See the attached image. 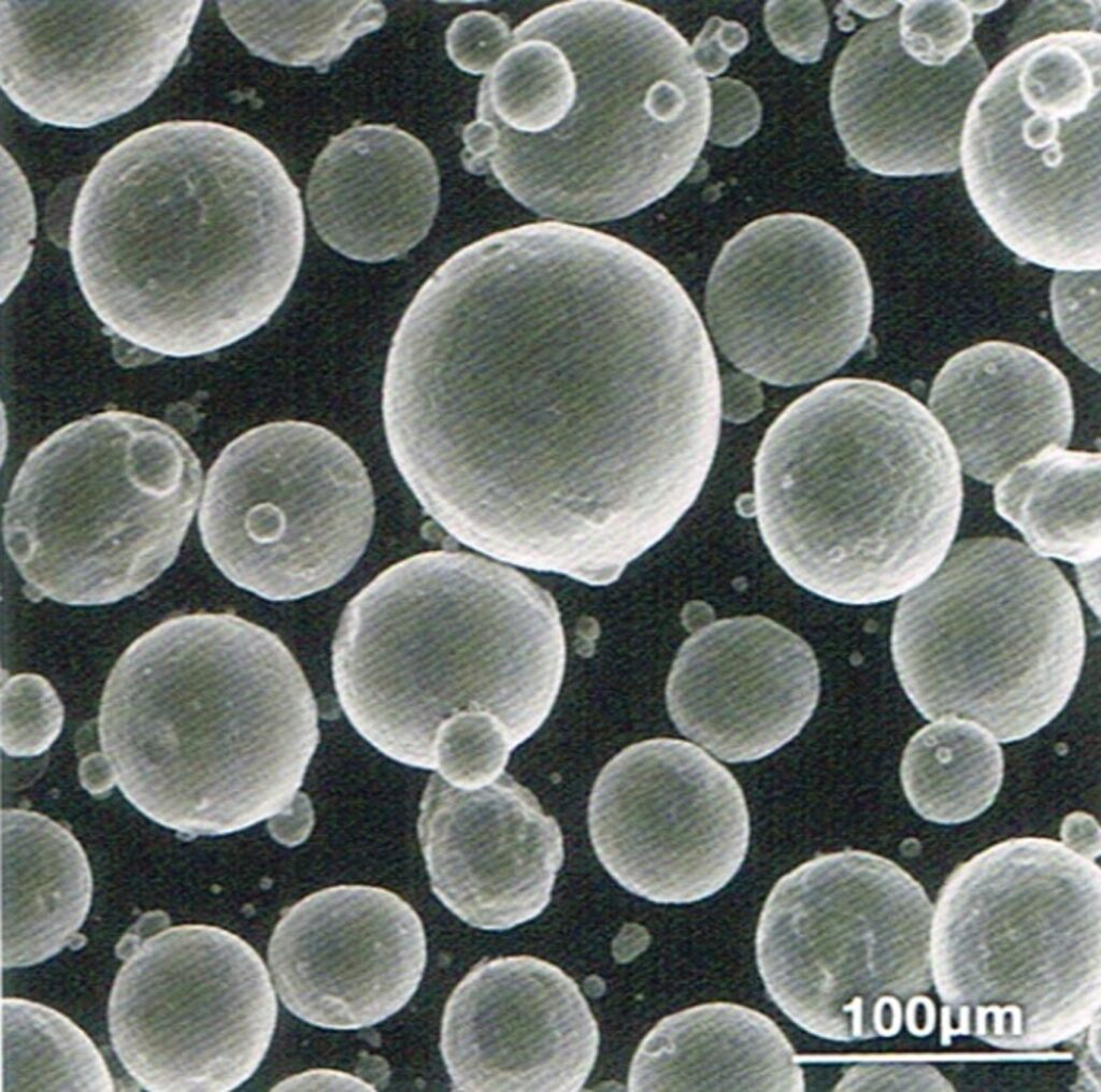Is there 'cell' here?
<instances>
[{"label":"cell","mask_w":1101,"mask_h":1092,"mask_svg":"<svg viewBox=\"0 0 1101 1092\" xmlns=\"http://www.w3.org/2000/svg\"><path fill=\"white\" fill-rule=\"evenodd\" d=\"M842 51L831 111L847 153L885 176L960 166L963 125L988 69L973 42L968 1H903Z\"/></svg>","instance_id":"cell-13"},{"label":"cell","mask_w":1101,"mask_h":1092,"mask_svg":"<svg viewBox=\"0 0 1101 1092\" xmlns=\"http://www.w3.org/2000/svg\"><path fill=\"white\" fill-rule=\"evenodd\" d=\"M800 1063L771 1018L743 1005L714 1002L661 1019L640 1043L627 1088L802 1092Z\"/></svg>","instance_id":"cell-23"},{"label":"cell","mask_w":1101,"mask_h":1092,"mask_svg":"<svg viewBox=\"0 0 1101 1092\" xmlns=\"http://www.w3.org/2000/svg\"><path fill=\"white\" fill-rule=\"evenodd\" d=\"M1 886L4 968L38 964L76 943L92 879L69 830L34 811L2 809Z\"/></svg>","instance_id":"cell-24"},{"label":"cell","mask_w":1101,"mask_h":1092,"mask_svg":"<svg viewBox=\"0 0 1101 1092\" xmlns=\"http://www.w3.org/2000/svg\"><path fill=\"white\" fill-rule=\"evenodd\" d=\"M2 300L10 293L30 259L35 234V210L27 181L10 154L1 149Z\"/></svg>","instance_id":"cell-31"},{"label":"cell","mask_w":1101,"mask_h":1092,"mask_svg":"<svg viewBox=\"0 0 1101 1092\" xmlns=\"http://www.w3.org/2000/svg\"><path fill=\"white\" fill-rule=\"evenodd\" d=\"M596 854L626 890L660 904L712 896L740 870L749 816L733 775L696 745L632 744L600 772L588 806Z\"/></svg>","instance_id":"cell-14"},{"label":"cell","mask_w":1101,"mask_h":1092,"mask_svg":"<svg viewBox=\"0 0 1101 1092\" xmlns=\"http://www.w3.org/2000/svg\"><path fill=\"white\" fill-rule=\"evenodd\" d=\"M78 772L82 786L94 795L109 792L116 784L112 766L103 752H92L85 757Z\"/></svg>","instance_id":"cell-37"},{"label":"cell","mask_w":1101,"mask_h":1092,"mask_svg":"<svg viewBox=\"0 0 1101 1092\" xmlns=\"http://www.w3.org/2000/svg\"><path fill=\"white\" fill-rule=\"evenodd\" d=\"M820 691L813 650L771 619H721L691 634L671 667L666 702L677 730L717 758L749 762L796 737Z\"/></svg>","instance_id":"cell-20"},{"label":"cell","mask_w":1101,"mask_h":1092,"mask_svg":"<svg viewBox=\"0 0 1101 1092\" xmlns=\"http://www.w3.org/2000/svg\"><path fill=\"white\" fill-rule=\"evenodd\" d=\"M900 775L918 815L936 823H961L992 804L1003 777L1002 750L976 723L939 719L910 739Z\"/></svg>","instance_id":"cell-26"},{"label":"cell","mask_w":1101,"mask_h":1092,"mask_svg":"<svg viewBox=\"0 0 1101 1092\" xmlns=\"http://www.w3.org/2000/svg\"><path fill=\"white\" fill-rule=\"evenodd\" d=\"M710 119V84L662 16L623 0H570L512 31L481 83L461 160L543 217L604 222L681 183Z\"/></svg>","instance_id":"cell-3"},{"label":"cell","mask_w":1101,"mask_h":1092,"mask_svg":"<svg viewBox=\"0 0 1101 1092\" xmlns=\"http://www.w3.org/2000/svg\"><path fill=\"white\" fill-rule=\"evenodd\" d=\"M1066 842L1073 845H1092L1099 843V827L1093 818L1083 813L1068 816L1061 828Z\"/></svg>","instance_id":"cell-38"},{"label":"cell","mask_w":1101,"mask_h":1092,"mask_svg":"<svg viewBox=\"0 0 1101 1092\" xmlns=\"http://www.w3.org/2000/svg\"><path fill=\"white\" fill-rule=\"evenodd\" d=\"M762 538L786 574L863 605L918 586L953 545L961 470L918 400L873 379L829 380L791 403L755 460Z\"/></svg>","instance_id":"cell-6"},{"label":"cell","mask_w":1101,"mask_h":1092,"mask_svg":"<svg viewBox=\"0 0 1101 1092\" xmlns=\"http://www.w3.org/2000/svg\"><path fill=\"white\" fill-rule=\"evenodd\" d=\"M99 741L126 799L192 838L289 814L319 739L299 663L227 613L171 617L114 664Z\"/></svg>","instance_id":"cell-5"},{"label":"cell","mask_w":1101,"mask_h":1092,"mask_svg":"<svg viewBox=\"0 0 1101 1092\" xmlns=\"http://www.w3.org/2000/svg\"><path fill=\"white\" fill-rule=\"evenodd\" d=\"M373 522V489L357 454L330 430L296 420L230 442L208 472L198 515L216 567L271 601L340 581L363 554Z\"/></svg>","instance_id":"cell-10"},{"label":"cell","mask_w":1101,"mask_h":1092,"mask_svg":"<svg viewBox=\"0 0 1101 1092\" xmlns=\"http://www.w3.org/2000/svg\"><path fill=\"white\" fill-rule=\"evenodd\" d=\"M417 831L433 893L466 923L503 931L548 905L563 861L562 835L507 773L472 787L432 774Z\"/></svg>","instance_id":"cell-19"},{"label":"cell","mask_w":1101,"mask_h":1092,"mask_svg":"<svg viewBox=\"0 0 1101 1092\" xmlns=\"http://www.w3.org/2000/svg\"><path fill=\"white\" fill-rule=\"evenodd\" d=\"M1100 559L1077 564V578L1081 591L1089 607L1099 617L1100 609Z\"/></svg>","instance_id":"cell-39"},{"label":"cell","mask_w":1101,"mask_h":1092,"mask_svg":"<svg viewBox=\"0 0 1101 1092\" xmlns=\"http://www.w3.org/2000/svg\"><path fill=\"white\" fill-rule=\"evenodd\" d=\"M202 1H0V76L40 123L86 128L143 103L189 41Z\"/></svg>","instance_id":"cell-15"},{"label":"cell","mask_w":1101,"mask_h":1092,"mask_svg":"<svg viewBox=\"0 0 1101 1092\" xmlns=\"http://www.w3.org/2000/svg\"><path fill=\"white\" fill-rule=\"evenodd\" d=\"M887 1005H889L891 1007V1012H892L891 1024H890V1028L887 1029V1036H891V1035L897 1034L899 1032V1030H900L901 1021H902L901 1020L902 1019V1014H901V1006H900L898 1000L895 998L893 996L887 995Z\"/></svg>","instance_id":"cell-41"},{"label":"cell","mask_w":1101,"mask_h":1092,"mask_svg":"<svg viewBox=\"0 0 1101 1092\" xmlns=\"http://www.w3.org/2000/svg\"><path fill=\"white\" fill-rule=\"evenodd\" d=\"M273 1091H323V1090H353V1091H374L373 1086L349 1074L329 1071V1069H314L308 1071L278 1082Z\"/></svg>","instance_id":"cell-36"},{"label":"cell","mask_w":1101,"mask_h":1092,"mask_svg":"<svg viewBox=\"0 0 1101 1092\" xmlns=\"http://www.w3.org/2000/svg\"><path fill=\"white\" fill-rule=\"evenodd\" d=\"M1101 37L1039 35L977 89L960 144L970 199L1018 257L1057 271L1101 264Z\"/></svg>","instance_id":"cell-9"},{"label":"cell","mask_w":1101,"mask_h":1092,"mask_svg":"<svg viewBox=\"0 0 1101 1092\" xmlns=\"http://www.w3.org/2000/svg\"><path fill=\"white\" fill-rule=\"evenodd\" d=\"M747 42L748 33L744 26L713 16L706 21L690 48L702 74L715 76L726 70L730 57L741 52Z\"/></svg>","instance_id":"cell-35"},{"label":"cell","mask_w":1101,"mask_h":1092,"mask_svg":"<svg viewBox=\"0 0 1101 1092\" xmlns=\"http://www.w3.org/2000/svg\"><path fill=\"white\" fill-rule=\"evenodd\" d=\"M512 31L500 16L470 11L457 16L445 34L448 57L470 74H487L506 52Z\"/></svg>","instance_id":"cell-33"},{"label":"cell","mask_w":1101,"mask_h":1092,"mask_svg":"<svg viewBox=\"0 0 1101 1092\" xmlns=\"http://www.w3.org/2000/svg\"><path fill=\"white\" fill-rule=\"evenodd\" d=\"M711 333L724 356L776 386L824 378L864 345L873 292L853 242L830 224L773 214L723 247L705 290Z\"/></svg>","instance_id":"cell-12"},{"label":"cell","mask_w":1101,"mask_h":1092,"mask_svg":"<svg viewBox=\"0 0 1101 1092\" xmlns=\"http://www.w3.org/2000/svg\"><path fill=\"white\" fill-rule=\"evenodd\" d=\"M566 645L547 591L486 558L435 550L390 565L346 605L332 676L356 731L434 770L444 756L507 752L545 721Z\"/></svg>","instance_id":"cell-4"},{"label":"cell","mask_w":1101,"mask_h":1092,"mask_svg":"<svg viewBox=\"0 0 1101 1092\" xmlns=\"http://www.w3.org/2000/svg\"><path fill=\"white\" fill-rule=\"evenodd\" d=\"M710 90L709 139L723 146H735L750 138L761 119L755 92L740 81L726 77L713 81Z\"/></svg>","instance_id":"cell-34"},{"label":"cell","mask_w":1101,"mask_h":1092,"mask_svg":"<svg viewBox=\"0 0 1101 1092\" xmlns=\"http://www.w3.org/2000/svg\"><path fill=\"white\" fill-rule=\"evenodd\" d=\"M1052 312L1068 348L1100 370V269L1057 271L1050 286Z\"/></svg>","instance_id":"cell-30"},{"label":"cell","mask_w":1101,"mask_h":1092,"mask_svg":"<svg viewBox=\"0 0 1101 1092\" xmlns=\"http://www.w3.org/2000/svg\"><path fill=\"white\" fill-rule=\"evenodd\" d=\"M439 200V173L425 144L396 126L372 124L331 138L315 161L306 195L321 240L363 262L387 261L417 245Z\"/></svg>","instance_id":"cell-22"},{"label":"cell","mask_w":1101,"mask_h":1092,"mask_svg":"<svg viewBox=\"0 0 1101 1092\" xmlns=\"http://www.w3.org/2000/svg\"><path fill=\"white\" fill-rule=\"evenodd\" d=\"M846 8L867 17H877L890 13L897 2H847Z\"/></svg>","instance_id":"cell-40"},{"label":"cell","mask_w":1101,"mask_h":1092,"mask_svg":"<svg viewBox=\"0 0 1101 1092\" xmlns=\"http://www.w3.org/2000/svg\"><path fill=\"white\" fill-rule=\"evenodd\" d=\"M764 24L777 49L801 62L817 61L829 33L826 8L819 1H768Z\"/></svg>","instance_id":"cell-32"},{"label":"cell","mask_w":1101,"mask_h":1092,"mask_svg":"<svg viewBox=\"0 0 1101 1092\" xmlns=\"http://www.w3.org/2000/svg\"><path fill=\"white\" fill-rule=\"evenodd\" d=\"M1 748L10 757H34L61 732L62 703L47 679L22 673L1 681Z\"/></svg>","instance_id":"cell-29"},{"label":"cell","mask_w":1101,"mask_h":1092,"mask_svg":"<svg viewBox=\"0 0 1101 1092\" xmlns=\"http://www.w3.org/2000/svg\"><path fill=\"white\" fill-rule=\"evenodd\" d=\"M929 411L943 428L960 470L996 484L1013 468L1071 439L1069 383L1040 354L988 341L947 360L933 380Z\"/></svg>","instance_id":"cell-21"},{"label":"cell","mask_w":1101,"mask_h":1092,"mask_svg":"<svg viewBox=\"0 0 1101 1092\" xmlns=\"http://www.w3.org/2000/svg\"><path fill=\"white\" fill-rule=\"evenodd\" d=\"M949 1015V1007H943L941 1015V1045L943 1046L950 1044L953 1029L950 1028Z\"/></svg>","instance_id":"cell-43"},{"label":"cell","mask_w":1101,"mask_h":1092,"mask_svg":"<svg viewBox=\"0 0 1101 1092\" xmlns=\"http://www.w3.org/2000/svg\"><path fill=\"white\" fill-rule=\"evenodd\" d=\"M597 1021L576 982L531 956L475 964L451 993L440 1048L462 1092H576L598 1055Z\"/></svg>","instance_id":"cell-18"},{"label":"cell","mask_w":1101,"mask_h":1092,"mask_svg":"<svg viewBox=\"0 0 1101 1092\" xmlns=\"http://www.w3.org/2000/svg\"><path fill=\"white\" fill-rule=\"evenodd\" d=\"M969 1018H970V1009H969V1007L968 1006L961 1007L960 1008L959 1028L956 1029V1030H953L952 1031V1035H958V1034L967 1035V1034H969V1032H970Z\"/></svg>","instance_id":"cell-45"},{"label":"cell","mask_w":1101,"mask_h":1092,"mask_svg":"<svg viewBox=\"0 0 1101 1092\" xmlns=\"http://www.w3.org/2000/svg\"><path fill=\"white\" fill-rule=\"evenodd\" d=\"M218 9L252 54L321 73L387 16L378 1H219Z\"/></svg>","instance_id":"cell-27"},{"label":"cell","mask_w":1101,"mask_h":1092,"mask_svg":"<svg viewBox=\"0 0 1101 1092\" xmlns=\"http://www.w3.org/2000/svg\"><path fill=\"white\" fill-rule=\"evenodd\" d=\"M986 1016L987 1012L984 1007H977L976 1010V1032L977 1035H984L986 1033Z\"/></svg>","instance_id":"cell-46"},{"label":"cell","mask_w":1101,"mask_h":1092,"mask_svg":"<svg viewBox=\"0 0 1101 1092\" xmlns=\"http://www.w3.org/2000/svg\"><path fill=\"white\" fill-rule=\"evenodd\" d=\"M692 301L653 257L571 224L455 253L387 357L390 455L424 511L492 558L617 579L689 509L723 414Z\"/></svg>","instance_id":"cell-1"},{"label":"cell","mask_w":1101,"mask_h":1092,"mask_svg":"<svg viewBox=\"0 0 1101 1092\" xmlns=\"http://www.w3.org/2000/svg\"><path fill=\"white\" fill-rule=\"evenodd\" d=\"M1086 636L1060 570L1019 542L970 537L904 593L891 652L901 686L929 720L974 722L997 741L1026 738L1067 705Z\"/></svg>","instance_id":"cell-8"},{"label":"cell","mask_w":1101,"mask_h":1092,"mask_svg":"<svg viewBox=\"0 0 1101 1092\" xmlns=\"http://www.w3.org/2000/svg\"><path fill=\"white\" fill-rule=\"evenodd\" d=\"M201 490L200 460L171 426L92 414L26 457L4 503V546L30 599L115 603L171 566Z\"/></svg>","instance_id":"cell-7"},{"label":"cell","mask_w":1101,"mask_h":1092,"mask_svg":"<svg viewBox=\"0 0 1101 1092\" xmlns=\"http://www.w3.org/2000/svg\"><path fill=\"white\" fill-rule=\"evenodd\" d=\"M895 871L844 850L800 864L770 891L756 931L758 971L773 1003L809 1034L850 1041L874 1032L880 894Z\"/></svg>","instance_id":"cell-16"},{"label":"cell","mask_w":1101,"mask_h":1092,"mask_svg":"<svg viewBox=\"0 0 1101 1092\" xmlns=\"http://www.w3.org/2000/svg\"><path fill=\"white\" fill-rule=\"evenodd\" d=\"M304 214L280 159L233 127L173 120L105 153L81 188L69 250L113 334L190 357L262 327L299 270Z\"/></svg>","instance_id":"cell-2"},{"label":"cell","mask_w":1101,"mask_h":1092,"mask_svg":"<svg viewBox=\"0 0 1101 1092\" xmlns=\"http://www.w3.org/2000/svg\"><path fill=\"white\" fill-rule=\"evenodd\" d=\"M920 1003L925 1004L926 1009H927V1022H926L925 1030L921 1031V1036H925V1035L931 1033L932 1030H933L934 1021H935L934 1020L935 1019V1011H934V1006H933L931 1000H929L928 997L920 996Z\"/></svg>","instance_id":"cell-44"},{"label":"cell","mask_w":1101,"mask_h":1092,"mask_svg":"<svg viewBox=\"0 0 1101 1092\" xmlns=\"http://www.w3.org/2000/svg\"><path fill=\"white\" fill-rule=\"evenodd\" d=\"M1099 452L1052 446L996 483L997 513L1044 558L1074 564L1100 559Z\"/></svg>","instance_id":"cell-25"},{"label":"cell","mask_w":1101,"mask_h":1092,"mask_svg":"<svg viewBox=\"0 0 1101 1092\" xmlns=\"http://www.w3.org/2000/svg\"><path fill=\"white\" fill-rule=\"evenodd\" d=\"M1012 1005L1005 1006L1001 1009L999 1006H989L985 1008L986 1012H992L995 1015V1033L996 1035H1002L1004 1033V1014L1010 1012Z\"/></svg>","instance_id":"cell-42"},{"label":"cell","mask_w":1101,"mask_h":1092,"mask_svg":"<svg viewBox=\"0 0 1101 1092\" xmlns=\"http://www.w3.org/2000/svg\"><path fill=\"white\" fill-rule=\"evenodd\" d=\"M109 1031L127 1073L152 1092H228L262 1062L277 1001L256 950L212 925L128 934Z\"/></svg>","instance_id":"cell-11"},{"label":"cell","mask_w":1101,"mask_h":1092,"mask_svg":"<svg viewBox=\"0 0 1101 1092\" xmlns=\"http://www.w3.org/2000/svg\"><path fill=\"white\" fill-rule=\"evenodd\" d=\"M427 960L413 907L378 887L341 885L285 909L268 946L284 1006L324 1029L358 1030L384 1021L416 992Z\"/></svg>","instance_id":"cell-17"},{"label":"cell","mask_w":1101,"mask_h":1092,"mask_svg":"<svg viewBox=\"0 0 1101 1092\" xmlns=\"http://www.w3.org/2000/svg\"><path fill=\"white\" fill-rule=\"evenodd\" d=\"M2 1092L115 1090L91 1039L69 1018L37 1002H1Z\"/></svg>","instance_id":"cell-28"}]
</instances>
